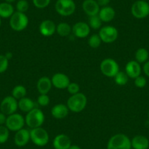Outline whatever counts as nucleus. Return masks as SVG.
<instances>
[{
	"label": "nucleus",
	"mask_w": 149,
	"mask_h": 149,
	"mask_svg": "<svg viewBox=\"0 0 149 149\" xmlns=\"http://www.w3.org/2000/svg\"><path fill=\"white\" fill-rule=\"evenodd\" d=\"M131 13L137 19H143L149 15V4L146 1L137 0L133 3L131 8Z\"/></svg>",
	"instance_id": "obj_8"
},
{
	"label": "nucleus",
	"mask_w": 149,
	"mask_h": 149,
	"mask_svg": "<svg viewBox=\"0 0 149 149\" xmlns=\"http://www.w3.org/2000/svg\"><path fill=\"white\" fill-rule=\"evenodd\" d=\"M34 6L38 9H44L51 3V0H32Z\"/></svg>",
	"instance_id": "obj_35"
},
{
	"label": "nucleus",
	"mask_w": 149,
	"mask_h": 149,
	"mask_svg": "<svg viewBox=\"0 0 149 149\" xmlns=\"http://www.w3.org/2000/svg\"><path fill=\"white\" fill-rule=\"evenodd\" d=\"M15 13L14 8L11 4L8 2L0 3V17L2 18H10Z\"/></svg>",
	"instance_id": "obj_24"
},
{
	"label": "nucleus",
	"mask_w": 149,
	"mask_h": 149,
	"mask_svg": "<svg viewBox=\"0 0 149 149\" xmlns=\"http://www.w3.org/2000/svg\"><path fill=\"white\" fill-rule=\"evenodd\" d=\"M148 118H149V111H148Z\"/></svg>",
	"instance_id": "obj_45"
},
{
	"label": "nucleus",
	"mask_w": 149,
	"mask_h": 149,
	"mask_svg": "<svg viewBox=\"0 0 149 149\" xmlns=\"http://www.w3.org/2000/svg\"><path fill=\"white\" fill-rule=\"evenodd\" d=\"M91 31L89 25L84 21H79L74 24L72 27V32L78 38H86L88 37Z\"/></svg>",
	"instance_id": "obj_13"
},
{
	"label": "nucleus",
	"mask_w": 149,
	"mask_h": 149,
	"mask_svg": "<svg viewBox=\"0 0 149 149\" xmlns=\"http://www.w3.org/2000/svg\"><path fill=\"white\" fill-rule=\"evenodd\" d=\"M5 2H8V3H10V4H12L13 3V2H15L16 0H5Z\"/></svg>",
	"instance_id": "obj_43"
},
{
	"label": "nucleus",
	"mask_w": 149,
	"mask_h": 149,
	"mask_svg": "<svg viewBox=\"0 0 149 149\" xmlns=\"http://www.w3.org/2000/svg\"><path fill=\"white\" fill-rule=\"evenodd\" d=\"M51 79L48 77L43 76L40 78L37 83V89L40 94H48L52 88Z\"/></svg>",
	"instance_id": "obj_20"
},
{
	"label": "nucleus",
	"mask_w": 149,
	"mask_h": 149,
	"mask_svg": "<svg viewBox=\"0 0 149 149\" xmlns=\"http://www.w3.org/2000/svg\"><path fill=\"white\" fill-rule=\"evenodd\" d=\"M29 18L26 13L16 11L10 18V26L15 31H21L28 26Z\"/></svg>",
	"instance_id": "obj_5"
},
{
	"label": "nucleus",
	"mask_w": 149,
	"mask_h": 149,
	"mask_svg": "<svg viewBox=\"0 0 149 149\" xmlns=\"http://www.w3.org/2000/svg\"><path fill=\"white\" fill-rule=\"evenodd\" d=\"M148 4H149V0H148Z\"/></svg>",
	"instance_id": "obj_47"
},
{
	"label": "nucleus",
	"mask_w": 149,
	"mask_h": 149,
	"mask_svg": "<svg viewBox=\"0 0 149 149\" xmlns=\"http://www.w3.org/2000/svg\"><path fill=\"white\" fill-rule=\"evenodd\" d=\"M18 108L23 112L28 113L30 110L34 109V102L29 97H24L18 101Z\"/></svg>",
	"instance_id": "obj_23"
},
{
	"label": "nucleus",
	"mask_w": 149,
	"mask_h": 149,
	"mask_svg": "<svg viewBox=\"0 0 149 149\" xmlns=\"http://www.w3.org/2000/svg\"><path fill=\"white\" fill-rule=\"evenodd\" d=\"M39 31L44 37H51L56 31V25L51 20H44L40 24Z\"/></svg>",
	"instance_id": "obj_14"
},
{
	"label": "nucleus",
	"mask_w": 149,
	"mask_h": 149,
	"mask_svg": "<svg viewBox=\"0 0 149 149\" xmlns=\"http://www.w3.org/2000/svg\"><path fill=\"white\" fill-rule=\"evenodd\" d=\"M100 70L104 76L107 78H114L119 72V65L118 62L113 58H104L100 63Z\"/></svg>",
	"instance_id": "obj_6"
},
{
	"label": "nucleus",
	"mask_w": 149,
	"mask_h": 149,
	"mask_svg": "<svg viewBox=\"0 0 149 149\" xmlns=\"http://www.w3.org/2000/svg\"><path fill=\"white\" fill-rule=\"evenodd\" d=\"M56 32L61 37H67L72 32L71 26L65 22L59 23L56 26Z\"/></svg>",
	"instance_id": "obj_26"
},
{
	"label": "nucleus",
	"mask_w": 149,
	"mask_h": 149,
	"mask_svg": "<svg viewBox=\"0 0 149 149\" xmlns=\"http://www.w3.org/2000/svg\"><path fill=\"white\" fill-rule=\"evenodd\" d=\"M26 88L23 85H17L13 88L12 91V96L17 100L24 98L26 96Z\"/></svg>",
	"instance_id": "obj_27"
},
{
	"label": "nucleus",
	"mask_w": 149,
	"mask_h": 149,
	"mask_svg": "<svg viewBox=\"0 0 149 149\" xmlns=\"http://www.w3.org/2000/svg\"><path fill=\"white\" fill-rule=\"evenodd\" d=\"M131 145L133 149H148L149 140L143 135H136L131 140Z\"/></svg>",
	"instance_id": "obj_22"
},
{
	"label": "nucleus",
	"mask_w": 149,
	"mask_h": 149,
	"mask_svg": "<svg viewBox=\"0 0 149 149\" xmlns=\"http://www.w3.org/2000/svg\"><path fill=\"white\" fill-rule=\"evenodd\" d=\"M67 89L71 95H73V94H78V93H79L81 88H80L79 84H77V83L70 82V84H69V86H67Z\"/></svg>",
	"instance_id": "obj_36"
},
{
	"label": "nucleus",
	"mask_w": 149,
	"mask_h": 149,
	"mask_svg": "<svg viewBox=\"0 0 149 149\" xmlns=\"http://www.w3.org/2000/svg\"><path fill=\"white\" fill-rule=\"evenodd\" d=\"M1 25H2V18L0 17V26H1Z\"/></svg>",
	"instance_id": "obj_44"
},
{
	"label": "nucleus",
	"mask_w": 149,
	"mask_h": 149,
	"mask_svg": "<svg viewBox=\"0 0 149 149\" xmlns=\"http://www.w3.org/2000/svg\"><path fill=\"white\" fill-rule=\"evenodd\" d=\"M71 140L67 134H59L56 136L53 141L54 149H69L71 146Z\"/></svg>",
	"instance_id": "obj_18"
},
{
	"label": "nucleus",
	"mask_w": 149,
	"mask_h": 149,
	"mask_svg": "<svg viewBox=\"0 0 149 149\" xmlns=\"http://www.w3.org/2000/svg\"><path fill=\"white\" fill-rule=\"evenodd\" d=\"M55 9L57 13L61 16H70L76 10V5L73 0H57L55 4Z\"/></svg>",
	"instance_id": "obj_7"
},
{
	"label": "nucleus",
	"mask_w": 149,
	"mask_h": 149,
	"mask_svg": "<svg viewBox=\"0 0 149 149\" xmlns=\"http://www.w3.org/2000/svg\"><path fill=\"white\" fill-rule=\"evenodd\" d=\"M97 3L100 5V7H106L108 6V4L110 3V0H97Z\"/></svg>",
	"instance_id": "obj_39"
},
{
	"label": "nucleus",
	"mask_w": 149,
	"mask_h": 149,
	"mask_svg": "<svg viewBox=\"0 0 149 149\" xmlns=\"http://www.w3.org/2000/svg\"><path fill=\"white\" fill-rule=\"evenodd\" d=\"M25 124V118L21 114L15 113L8 116L5 126L8 127L10 131L17 132L24 128Z\"/></svg>",
	"instance_id": "obj_10"
},
{
	"label": "nucleus",
	"mask_w": 149,
	"mask_h": 149,
	"mask_svg": "<svg viewBox=\"0 0 149 149\" xmlns=\"http://www.w3.org/2000/svg\"><path fill=\"white\" fill-rule=\"evenodd\" d=\"M7 117L8 116H6V115H5V113H2V112L0 113V126L5 124V123H6Z\"/></svg>",
	"instance_id": "obj_40"
},
{
	"label": "nucleus",
	"mask_w": 149,
	"mask_h": 149,
	"mask_svg": "<svg viewBox=\"0 0 149 149\" xmlns=\"http://www.w3.org/2000/svg\"><path fill=\"white\" fill-rule=\"evenodd\" d=\"M98 15L102 22L108 23L114 19L116 16V11L112 7H103L100 9Z\"/></svg>",
	"instance_id": "obj_21"
},
{
	"label": "nucleus",
	"mask_w": 149,
	"mask_h": 149,
	"mask_svg": "<svg viewBox=\"0 0 149 149\" xmlns=\"http://www.w3.org/2000/svg\"><path fill=\"white\" fill-rule=\"evenodd\" d=\"M88 45L92 48H97L101 45L102 40L99 34H92L88 40Z\"/></svg>",
	"instance_id": "obj_30"
},
{
	"label": "nucleus",
	"mask_w": 149,
	"mask_h": 149,
	"mask_svg": "<svg viewBox=\"0 0 149 149\" xmlns=\"http://www.w3.org/2000/svg\"><path fill=\"white\" fill-rule=\"evenodd\" d=\"M135 61L140 64H144L148 61L149 53L147 49L144 48H140L137 49L135 52Z\"/></svg>",
	"instance_id": "obj_25"
},
{
	"label": "nucleus",
	"mask_w": 149,
	"mask_h": 149,
	"mask_svg": "<svg viewBox=\"0 0 149 149\" xmlns=\"http://www.w3.org/2000/svg\"><path fill=\"white\" fill-rule=\"evenodd\" d=\"M67 105L69 110L73 113L82 112L87 105L86 96L81 92L71 95L67 100Z\"/></svg>",
	"instance_id": "obj_2"
},
{
	"label": "nucleus",
	"mask_w": 149,
	"mask_h": 149,
	"mask_svg": "<svg viewBox=\"0 0 149 149\" xmlns=\"http://www.w3.org/2000/svg\"><path fill=\"white\" fill-rule=\"evenodd\" d=\"M69 111H70V110H69L67 104L59 103V104H56L52 107L51 113L54 118L63 119L68 116Z\"/></svg>",
	"instance_id": "obj_19"
},
{
	"label": "nucleus",
	"mask_w": 149,
	"mask_h": 149,
	"mask_svg": "<svg viewBox=\"0 0 149 149\" xmlns=\"http://www.w3.org/2000/svg\"><path fill=\"white\" fill-rule=\"evenodd\" d=\"M98 34L101 38L102 42L104 43H112L118 38V31L117 29L113 26H105L100 29Z\"/></svg>",
	"instance_id": "obj_9"
},
{
	"label": "nucleus",
	"mask_w": 149,
	"mask_h": 149,
	"mask_svg": "<svg viewBox=\"0 0 149 149\" xmlns=\"http://www.w3.org/2000/svg\"><path fill=\"white\" fill-rule=\"evenodd\" d=\"M10 136V130L6 126H0V144L5 143L8 140Z\"/></svg>",
	"instance_id": "obj_31"
},
{
	"label": "nucleus",
	"mask_w": 149,
	"mask_h": 149,
	"mask_svg": "<svg viewBox=\"0 0 149 149\" xmlns=\"http://www.w3.org/2000/svg\"><path fill=\"white\" fill-rule=\"evenodd\" d=\"M14 137V143L18 147H23L28 144L30 140V131L26 129H21L15 132Z\"/></svg>",
	"instance_id": "obj_16"
},
{
	"label": "nucleus",
	"mask_w": 149,
	"mask_h": 149,
	"mask_svg": "<svg viewBox=\"0 0 149 149\" xmlns=\"http://www.w3.org/2000/svg\"><path fill=\"white\" fill-rule=\"evenodd\" d=\"M69 149H81V147H79V146H77V145H71V146L69 148Z\"/></svg>",
	"instance_id": "obj_42"
},
{
	"label": "nucleus",
	"mask_w": 149,
	"mask_h": 149,
	"mask_svg": "<svg viewBox=\"0 0 149 149\" xmlns=\"http://www.w3.org/2000/svg\"><path fill=\"white\" fill-rule=\"evenodd\" d=\"M53 86L58 89H65L70 84V80L67 74L62 72H57L51 78Z\"/></svg>",
	"instance_id": "obj_12"
},
{
	"label": "nucleus",
	"mask_w": 149,
	"mask_h": 149,
	"mask_svg": "<svg viewBox=\"0 0 149 149\" xmlns=\"http://www.w3.org/2000/svg\"><path fill=\"white\" fill-rule=\"evenodd\" d=\"M29 8V4L26 0H18L16 3V10L18 12L25 13Z\"/></svg>",
	"instance_id": "obj_32"
},
{
	"label": "nucleus",
	"mask_w": 149,
	"mask_h": 149,
	"mask_svg": "<svg viewBox=\"0 0 149 149\" xmlns=\"http://www.w3.org/2000/svg\"><path fill=\"white\" fill-rule=\"evenodd\" d=\"M45 115L39 108L34 107L28 112L25 117V123L30 129L42 127L45 122Z\"/></svg>",
	"instance_id": "obj_1"
},
{
	"label": "nucleus",
	"mask_w": 149,
	"mask_h": 149,
	"mask_svg": "<svg viewBox=\"0 0 149 149\" xmlns=\"http://www.w3.org/2000/svg\"><path fill=\"white\" fill-rule=\"evenodd\" d=\"M18 108V102L16 99L13 96H8L5 97L0 104L1 112L6 116H10L15 113Z\"/></svg>",
	"instance_id": "obj_11"
},
{
	"label": "nucleus",
	"mask_w": 149,
	"mask_h": 149,
	"mask_svg": "<svg viewBox=\"0 0 149 149\" xmlns=\"http://www.w3.org/2000/svg\"><path fill=\"white\" fill-rule=\"evenodd\" d=\"M114 81L118 86H125L128 83L129 77L125 72L119 71L114 77Z\"/></svg>",
	"instance_id": "obj_28"
},
{
	"label": "nucleus",
	"mask_w": 149,
	"mask_h": 149,
	"mask_svg": "<svg viewBox=\"0 0 149 149\" xmlns=\"http://www.w3.org/2000/svg\"><path fill=\"white\" fill-rule=\"evenodd\" d=\"M131 140L126 134H116L107 142V149H131Z\"/></svg>",
	"instance_id": "obj_3"
},
{
	"label": "nucleus",
	"mask_w": 149,
	"mask_h": 149,
	"mask_svg": "<svg viewBox=\"0 0 149 149\" xmlns=\"http://www.w3.org/2000/svg\"><path fill=\"white\" fill-rule=\"evenodd\" d=\"M50 97L48 94H40V96L37 97V103L40 106L45 107L50 104Z\"/></svg>",
	"instance_id": "obj_33"
},
{
	"label": "nucleus",
	"mask_w": 149,
	"mask_h": 149,
	"mask_svg": "<svg viewBox=\"0 0 149 149\" xmlns=\"http://www.w3.org/2000/svg\"><path fill=\"white\" fill-rule=\"evenodd\" d=\"M146 84H147V81H146V78L145 77L140 75V76L134 78V85H135V86L137 88H144L146 86Z\"/></svg>",
	"instance_id": "obj_37"
},
{
	"label": "nucleus",
	"mask_w": 149,
	"mask_h": 149,
	"mask_svg": "<svg viewBox=\"0 0 149 149\" xmlns=\"http://www.w3.org/2000/svg\"><path fill=\"white\" fill-rule=\"evenodd\" d=\"M5 57H6L7 58H8V60H10L11 58H13V54L11 52H8L6 53V54H5Z\"/></svg>",
	"instance_id": "obj_41"
},
{
	"label": "nucleus",
	"mask_w": 149,
	"mask_h": 149,
	"mask_svg": "<svg viewBox=\"0 0 149 149\" xmlns=\"http://www.w3.org/2000/svg\"><path fill=\"white\" fill-rule=\"evenodd\" d=\"M30 140L36 146L42 147L46 146L49 142V134L45 129L41 127L31 129Z\"/></svg>",
	"instance_id": "obj_4"
},
{
	"label": "nucleus",
	"mask_w": 149,
	"mask_h": 149,
	"mask_svg": "<svg viewBox=\"0 0 149 149\" xmlns=\"http://www.w3.org/2000/svg\"><path fill=\"white\" fill-rule=\"evenodd\" d=\"M82 8L84 13L89 17L98 15L100 10V7L97 0H84Z\"/></svg>",
	"instance_id": "obj_17"
},
{
	"label": "nucleus",
	"mask_w": 149,
	"mask_h": 149,
	"mask_svg": "<svg viewBox=\"0 0 149 149\" xmlns=\"http://www.w3.org/2000/svg\"><path fill=\"white\" fill-rule=\"evenodd\" d=\"M102 21L100 19L98 15L89 17L88 25L91 29H93L94 30L100 29L102 28Z\"/></svg>",
	"instance_id": "obj_29"
},
{
	"label": "nucleus",
	"mask_w": 149,
	"mask_h": 149,
	"mask_svg": "<svg viewBox=\"0 0 149 149\" xmlns=\"http://www.w3.org/2000/svg\"><path fill=\"white\" fill-rule=\"evenodd\" d=\"M143 70L146 76L149 78V61H147L146 63H144L143 67Z\"/></svg>",
	"instance_id": "obj_38"
},
{
	"label": "nucleus",
	"mask_w": 149,
	"mask_h": 149,
	"mask_svg": "<svg viewBox=\"0 0 149 149\" xmlns=\"http://www.w3.org/2000/svg\"><path fill=\"white\" fill-rule=\"evenodd\" d=\"M142 68L140 63L136 61L135 60H132L127 62L125 66V72L130 78H136L140 76L141 74Z\"/></svg>",
	"instance_id": "obj_15"
},
{
	"label": "nucleus",
	"mask_w": 149,
	"mask_h": 149,
	"mask_svg": "<svg viewBox=\"0 0 149 149\" xmlns=\"http://www.w3.org/2000/svg\"><path fill=\"white\" fill-rule=\"evenodd\" d=\"M143 1H147V0H143Z\"/></svg>",
	"instance_id": "obj_46"
},
{
	"label": "nucleus",
	"mask_w": 149,
	"mask_h": 149,
	"mask_svg": "<svg viewBox=\"0 0 149 149\" xmlns=\"http://www.w3.org/2000/svg\"><path fill=\"white\" fill-rule=\"evenodd\" d=\"M9 66V60L5 55H0V73H3L8 70Z\"/></svg>",
	"instance_id": "obj_34"
}]
</instances>
